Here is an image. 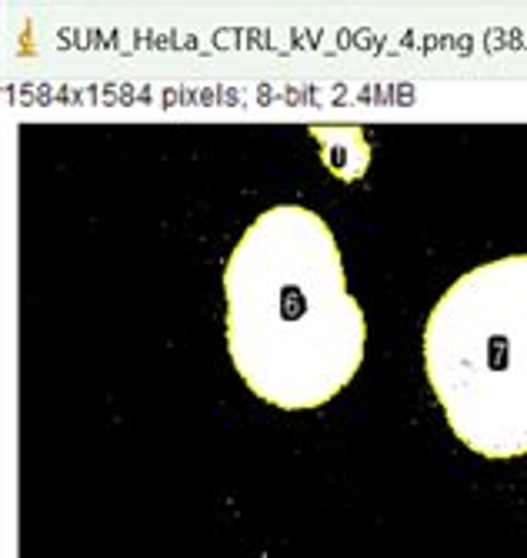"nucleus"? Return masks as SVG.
Instances as JSON below:
<instances>
[{"mask_svg":"<svg viewBox=\"0 0 527 558\" xmlns=\"http://www.w3.org/2000/svg\"><path fill=\"white\" fill-rule=\"evenodd\" d=\"M224 301L231 365L271 409H324L364 365L367 322L318 211H260L231 247Z\"/></svg>","mask_w":527,"mask_h":558,"instance_id":"nucleus-1","label":"nucleus"},{"mask_svg":"<svg viewBox=\"0 0 527 558\" xmlns=\"http://www.w3.org/2000/svg\"><path fill=\"white\" fill-rule=\"evenodd\" d=\"M425 372L448 428L474 454H527V255L464 271L425 325Z\"/></svg>","mask_w":527,"mask_h":558,"instance_id":"nucleus-2","label":"nucleus"}]
</instances>
